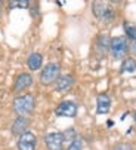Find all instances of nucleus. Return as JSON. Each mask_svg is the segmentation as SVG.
I'll use <instances>...</instances> for the list:
<instances>
[{"label":"nucleus","instance_id":"f257e3e1","mask_svg":"<svg viewBox=\"0 0 136 150\" xmlns=\"http://www.w3.org/2000/svg\"><path fill=\"white\" fill-rule=\"evenodd\" d=\"M36 107V98L33 94H22V95H18L13 103H12V109L13 112L18 115V116H24V117H28V115L33 113Z\"/></svg>","mask_w":136,"mask_h":150},{"label":"nucleus","instance_id":"f03ea898","mask_svg":"<svg viewBox=\"0 0 136 150\" xmlns=\"http://www.w3.org/2000/svg\"><path fill=\"white\" fill-rule=\"evenodd\" d=\"M130 51L129 40L124 36H116L109 42V52L114 59H123Z\"/></svg>","mask_w":136,"mask_h":150},{"label":"nucleus","instance_id":"7ed1b4c3","mask_svg":"<svg viewBox=\"0 0 136 150\" xmlns=\"http://www.w3.org/2000/svg\"><path fill=\"white\" fill-rule=\"evenodd\" d=\"M61 76V67L58 62H49L46 64L40 73V83L44 86H50V85L56 83V80Z\"/></svg>","mask_w":136,"mask_h":150},{"label":"nucleus","instance_id":"20e7f679","mask_svg":"<svg viewBox=\"0 0 136 150\" xmlns=\"http://www.w3.org/2000/svg\"><path fill=\"white\" fill-rule=\"evenodd\" d=\"M92 12L99 21H104V23H109V21H112L116 18L114 9L105 2H93L92 3Z\"/></svg>","mask_w":136,"mask_h":150},{"label":"nucleus","instance_id":"39448f33","mask_svg":"<svg viewBox=\"0 0 136 150\" xmlns=\"http://www.w3.org/2000/svg\"><path fill=\"white\" fill-rule=\"evenodd\" d=\"M77 112H79V107L71 100H65V101L59 103L58 107L55 109V115L59 117H76Z\"/></svg>","mask_w":136,"mask_h":150},{"label":"nucleus","instance_id":"423d86ee","mask_svg":"<svg viewBox=\"0 0 136 150\" xmlns=\"http://www.w3.org/2000/svg\"><path fill=\"white\" fill-rule=\"evenodd\" d=\"M36 146H37V137L31 131H27L18 137L16 141L18 150H36Z\"/></svg>","mask_w":136,"mask_h":150},{"label":"nucleus","instance_id":"0eeeda50","mask_svg":"<svg viewBox=\"0 0 136 150\" xmlns=\"http://www.w3.org/2000/svg\"><path fill=\"white\" fill-rule=\"evenodd\" d=\"M64 134L62 132H49L44 137V144L48 150H64Z\"/></svg>","mask_w":136,"mask_h":150},{"label":"nucleus","instance_id":"6e6552de","mask_svg":"<svg viewBox=\"0 0 136 150\" xmlns=\"http://www.w3.org/2000/svg\"><path fill=\"white\" fill-rule=\"evenodd\" d=\"M33 85V76L30 73H21L18 74V77L15 79V83H13V92H22L28 89Z\"/></svg>","mask_w":136,"mask_h":150},{"label":"nucleus","instance_id":"1a4fd4ad","mask_svg":"<svg viewBox=\"0 0 136 150\" xmlns=\"http://www.w3.org/2000/svg\"><path fill=\"white\" fill-rule=\"evenodd\" d=\"M28 126H30V119L28 117H24V116H18L13 123H12V128H11V131L13 135H22L24 132L28 131Z\"/></svg>","mask_w":136,"mask_h":150},{"label":"nucleus","instance_id":"9d476101","mask_svg":"<svg viewBox=\"0 0 136 150\" xmlns=\"http://www.w3.org/2000/svg\"><path fill=\"white\" fill-rule=\"evenodd\" d=\"M74 85V76L73 74H61L59 79L55 83V91L58 92H67Z\"/></svg>","mask_w":136,"mask_h":150},{"label":"nucleus","instance_id":"9b49d317","mask_svg":"<svg viewBox=\"0 0 136 150\" xmlns=\"http://www.w3.org/2000/svg\"><path fill=\"white\" fill-rule=\"evenodd\" d=\"M111 109V98L107 94H99L96 97V113L98 115H107Z\"/></svg>","mask_w":136,"mask_h":150},{"label":"nucleus","instance_id":"f8f14e48","mask_svg":"<svg viewBox=\"0 0 136 150\" xmlns=\"http://www.w3.org/2000/svg\"><path fill=\"white\" fill-rule=\"evenodd\" d=\"M27 66H28V69H30L31 71L40 70L41 66H43V55L39 54V52L30 54V57H28V59H27Z\"/></svg>","mask_w":136,"mask_h":150},{"label":"nucleus","instance_id":"ddd939ff","mask_svg":"<svg viewBox=\"0 0 136 150\" xmlns=\"http://www.w3.org/2000/svg\"><path fill=\"white\" fill-rule=\"evenodd\" d=\"M136 71V59L129 57V58H124L123 62H121V67H120V73H135Z\"/></svg>","mask_w":136,"mask_h":150},{"label":"nucleus","instance_id":"4468645a","mask_svg":"<svg viewBox=\"0 0 136 150\" xmlns=\"http://www.w3.org/2000/svg\"><path fill=\"white\" fill-rule=\"evenodd\" d=\"M109 42H111V39H109L108 36L102 34V36H99L98 40H96V48L101 49L102 54H105L107 51H109Z\"/></svg>","mask_w":136,"mask_h":150},{"label":"nucleus","instance_id":"2eb2a0df","mask_svg":"<svg viewBox=\"0 0 136 150\" xmlns=\"http://www.w3.org/2000/svg\"><path fill=\"white\" fill-rule=\"evenodd\" d=\"M124 31H126L127 39L133 40V43H136V25L129 24V23H124Z\"/></svg>","mask_w":136,"mask_h":150},{"label":"nucleus","instance_id":"dca6fc26","mask_svg":"<svg viewBox=\"0 0 136 150\" xmlns=\"http://www.w3.org/2000/svg\"><path fill=\"white\" fill-rule=\"evenodd\" d=\"M11 9H15V8H19V9H27L30 6V2L28 0H13V2H9L8 3Z\"/></svg>","mask_w":136,"mask_h":150},{"label":"nucleus","instance_id":"f3484780","mask_svg":"<svg viewBox=\"0 0 136 150\" xmlns=\"http://www.w3.org/2000/svg\"><path fill=\"white\" fill-rule=\"evenodd\" d=\"M65 150H83V143H81V140H80L79 137H76Z\"/></svg>","mask_w":136,"mask_h":150},{"label":"nucleus","instance_id":"a211bd4d","mask_svg":"<svg viewBox=\"0 0 136 150\" xmlns=\"http://www.w3.org/2000/svg\"><path fill=\"white\" fill-rule=\"evenodd\" d=\"M114 150H132V147L127 143H118V144H116Z\"/></svg>","mask_w":136,"mask_h":150},{"label":"nucleus","instance_id":"6ab92c4d","mask_svg":"<svg viewBox=\"0 0 136 150\" xmlns=\"http://www.w3.org/2000/svg\"><path fill=\"white\" fill-rule=\"evenodd\" d=\"M130 52L135 55V58H136V43H132V46H130Z\"/></svg>","mask_w":136,"mask_h":150},{"label":"nucleus","instance_id":"aec40b11","mask_svg":"<svg viewBox=\"0 0 136 150\" xmlns=\"http://www.w3.org/2000/svg\"><path fill=\"white\" fill-rule=\"evenodd\" d=\"M133 120H135V123H136V110L133 112Z\"/></svg>","mask_w":136,"mask_h":150},{"label":"nucleus","instance_id":"412c9836","mask_svg":"<svg viewBox=\"0 0 136 150\" xmlns=\"http://www.w3.org/2000/svg\"><path fill=\"white\" fill-rule=\"evenodd\" d=\"M0 15H2V2H0Z\"/></svg>","mask_w":136,"mask_h":150}]
</instances>
